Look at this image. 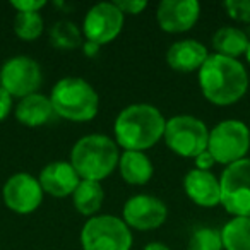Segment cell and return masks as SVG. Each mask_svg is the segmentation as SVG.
I'll return each instance as SVG.
<instances>
[{"label":"cell","mask_w":250,"mask_h":250,"mask_svg":"<svg viewBox=\"0 0 250 250\" xmlns=\"http://www.w3.org/2000/svg\"><path fill=\"white\" fill-rule=\"evenodd\" d=\"M202 96L212 104L229 106L242 100L249 91L250 77L238 59L209 53L197 72Z\"/></svg>","instance_id":"6da1fadb"},{"label":"cell","mask_w":250,"mask_h":250,"mask_svg":"<svg viewBox=\"0 0 250 250\" xmlns=\"http://www.w3.org/2000/svg\"><path fill=\"white\" fill-rule=\"evenodd\" d=\"M167 118L154 104L132 103L117 115L113 124L115 143L124 151H146L165 136Z\"/></svg>","instance_id":"7a4b0ae2"},{"label":"cell","mask_w":250,"mask_h":250,"mask_svg":"<svg viewBox=\"0 0 250 250\" xmlns=\"http://www.w3.org/2000/svg\"><path fill=\"white\" fill-rule=\"evenodd\" d=\"M120 149L106 134H87L70 151V165L81 180L100 182L108 178L118 167Z\"/></svg>","instance_id":"3957f363"},{"label":"cell","mask_w":250,"mask_h":250,"mask_svg":"<svg viewBox=\"0 0 250 250\" xmlns=\"http://www.w3.org/2000/svg\"><path fill=\"white\" fill-rule=\"evenodd\" d=\"M48 96L57 117L70 122H89L100 111L98 91L83 77H62Z\"/></svg>","instance_id":"277c9868"},{"label":"cell","mask_w":250,"mask_h":250,"mask_svg":"<svg viewBox=\"0 0 250 250\" xmlns=\"http://www.w3.org/2000/svg\"><path fill=\"white\" fill-rule=\"evenodd\" d=\"M132 243V229L113 214L93 216L81 229L83 250H130Z\"/></svg>","instance_id":"5b68a950"},{"label":"cell","mask_w":250,"mask_h":250,"mask_svg":"<svg viewBox=\"0 0 250 250\" xmlns=\"http://www.w3.org/2000/svg\"><path fill=\"white\" fill-rule=\"evenodd\" d=\"M208 151L212 154L216 163L225 167L245 160L250 151L249 125L238 118H226L218 122L209 130Z\"/></svg>","instance_id":"8992f818"},{"label":"cell","mask_w":250,"mask_h":250,"mask_svg":"<svg viewBox=\"0 0 250 250\" xmlns=\"http://www.w3.org/2000/svg\"><path fill=\"white\" fill-rule=\"evenodd\" d=\"M163 141L177 156L194 160L208 149L209 129L194 115H175L167 120Z\"/></svg>","instance_id":"52a82bcc"},{"label":"cell","mask_w":250,"mask_h":250,"mask_svg":"<svg viewBox=\"0 0 250 250\" xmlns=\"http://www.w3.org/2000/svg\"><path fill=\"white\" fill-rule=\"evenodd\" d=\"M221 206L226 212L250 218V158L225 167L219 178Z\"/></svg>","instance_id":"ba28073f"},{"label":"cell","mask_w":250,"mask_h":250,"mask_svg":"<svg viewBox=\"0 0 250 250\" xmlns=\"http://www.w3.org/2000/svg\"><path fill=\"white\" fill-rule=\"evenodd\" d=\"M43 83L42 65L28 55L11 57L0 67V87L12 98H26L38 93Z\"/></svg>","instance_id":"9c48e42d"},{"label":"cell","mask_w":250,"mask_h":250,"mask_svg":"<svg viewBox=\"0 0 250 250\" xmlns=\"http://www.w3.org/2000/svg\"><path fill=\"white\" fill-rule=\"evenodd\" d=\"M125 16L115 2H100L86 12L83 21V36L87 42L103 46L111 43L124 29Z\"/></svg>","instance_id":"30bf717a"},{"label":"cell","mask_w":250,"mask_h":250,"mask_svg":"<svg viewBox=\"0 0 250 250\" xmlns=\"http://www.w3.org/2000/svg\"><path fill=\"white\" fill-rule=\"evenodd\" d=\"M43 192L40 180L31 173L19 171L5 180L2 187V199L7 209L18 214H31L42 206Z\"/></svg>","instance_id":"8fae6325"},{"label":"cell","mask_w":250,"mask_h":250,"mask_svg":"<svg viewBox=\"0 0 250 250\" xmlns=\"http://www.w3.org/2000/svg\"><path fill=\"white\" fill-rule=\"evenodd\" d=\"M168 208L160 197L149 194H137L127 199L122 209V219L130 229L151 231L165 225Z\"/></svg>","instance_id":"7c38bea8"},{"label":"cell","mask_w":250,"mask_h":250,"mask_svg":"<svg viewBox=\"0 0 250 250\" xmlns=\"http://www.w3.org/2000/svg\"><path fill=\"white\" fill-rule=\"evenodd\" d=\"M201 18V4L197 0H163L156 9L158 26L165 33L180 35L197 24Z\"/></svg>","instance_id":"4fadbf2b"},{"label":"cell","mask_w":250,"mask_h":250,"mask_svg":"<svg viewBox=\"0 0 250 250\" xmlns=\"http://www.w3.org/2000/svg\"><path fill=\"white\" fill-rule=\"evenodd\" d=\"M38 180L45 194L55 199H63L72 197L81 177L74 170L70 161H52L40 171Z\"/></svg>","instance_id":"5bb4252c"},{"label":"cell","mask_w":250,"mask_h":250,"mask_svg":"<svg viewBox=\"0 0 250 250\" xmlns=\"http://www.w3.org/2000/svg\"><path fill=\"white\" fill-rule=\"evenodd\" d=\"M184 190L199 208H216L221 204V185L212 171L192 168L184 178Z\"/></svg>","instance_id":"9a60e30c"},{"label":"cell","mask_w":250,"mask_h":250,"mask_svg":"<svg viewBox=\"0 0 250 250\" xmlns=\"http://www.w3.org/2000/svg\"><path fill=\"white\" fill-rule=\"evenodd\" d=\"M208 46L199 40H180L175 42L167 52V63L177 72L190 74L199 72L204 62L208 60Z\"/></svg>","instance_id":"2e32d148"},{"label":"cell","mask_w":250,"mask_h":250,"mask_svg":"<svg viewBox=\"0 0 250 250\" xmlns=\"http://www.w3.org/2000/svg\"><path fill=\"white\" fill-rule=\"evenodd\" d=\"M14 113L19 124L29 129L43 127L57 117L50 96L42 93H33L26 98H21L16 104Z\"/></svg>","instance_id":"e0dca14e"},{"label":"cell","mask_w":250,"mask_h":250,"mask_svg":"<svg viewBox=\"0 0 250 250\" xmlns=\"http://www.w3.org/2000/svg\"><path fill=\"white\" fill-rule=\"evenodd\" d=\"M117 168L124 182L129 185H146L154 175L153 161L143 151H122Z\"/></svg>","instance_id":"ac0fdd59"},{"label":"cell","mask_w":250,"mask_h":250,"mask_svg":"<svg viewBox=\"0 0 250 250\" xmlns=\"http://www.w3.org/2000/svg\"><path fill=\"white\" fill-rule=\"evenodd\" d=\"M249 42L250 38L247 36V33L235 26H223L212 35V48L216 50L214 53L229 57V59H238L245 55Z\"/></svg>","instance_id":"d6986e66"},{"label":"cell","mask_w":250,"mask_h":250,"mask_svg":"<svg viewBox=\"0 0 250 250\" xmlns=\"http://www.w3.org/2000/svg\"><path fill=\"white\" fill-rule=\"evenodd\" d=\"M104 201V190L100 182L91 180H81L77 188L72 194V204L76 211L83 216H93L98 214Z\"/></svg>","instance_id":"ffe728a7"},{"label":"cell","mask_w":250,"mask_h":250,"mask_svg":"<svg viewBox=\"0 0 250 250\" xmlns=\"http://www.w3.org/2000/svg\"><path fill=\"white\" fill-rule=\"evenodd\" d=\"M219 231L225 250H250V218H231Z\"/></svg>","instance_id":"44dd1931"},{"label":"cell","mask_w":250,"mask_h":250,"mask_svg":"<svg viewBox=\"0 0 250 250\" xmlns=\"http://www.w3.org/2000/svg\"><path fill=\"white\" fill-rule=\"evenodd\" d=\"M83 42V31L72 21H57L50 28V43L59 50L81 48Z\"/></svg>","instance_id":"7402d4cb"},{"label":"cell","mask_w":250,"mask_h":250,"mask_svg":"<svg viewBox=\"0 0 250 250\" xmlns=\"http://www.w3.org/2000/svg\"><path fill=\"white\" fill-rule=\"evenodd\" d=\"M45 21L40 12H18L14 18V33L22 42H36L43 35Z\"/></svg>","instance_id":"603a6c76"},{"label":"cell","mask_w":250,"mask_h":250,"mask_svg":"<svg viewBox=\"0 0 250 250\" xmlns=\"http://www.w3.org/2000/svg\"><path fill=\"white\" fill-rule=\"evenodd\" d=\"M187 250H225L221 231L211 226L195 228L187 242Z\"/></svg>","instance_id":"cb8c5ba5"},{"label":"cell","mask_w":250,"mask_h":250,"mask_svg":"<svg viewBox=\"0 0 250 250\" xmlns=\"http://www.w3.org/2000/svg\"><path fill=\"white\" fill-rule=\"evenodd\" d=\"M225 9L236 22H250V0H226Z\"/></svg>","instance_id":"d4e9b609"},{"label":"cell","mask_w":250,"mask_h":250,"mask_svg":"<svg viewBox=\"0 0 250 250\" xmlns=\"http://www.w3.org/2000/svg\"><path fill=\"white\" fill-rule=\"evenodd\" d=\"M120 12L124 16H137V14H143L144 11L147 9V2L146 0H117L115 2Z\"/></svg>","instance_id":"484cf974"},{"label":"cell","mask_w":250,"mask_h":250,"mask_svg":"<svg viewBox=\"0 0 250 250\" xmlns=\"http://www.w3.org/2000/svg\"><path fill=\"white\" fill-rule=\"evenodd\" d=\"M45 5V0H11V7L16 12H40Z\"/></svg>","instance_id":"4316f807"},{"label":"cell","mask_w":250,"mask_h":250,"mask_svg":"<svg viewBox=\"0 0 250 250\" xmlns=\"http://www.w3.org/2000/svg\"><path fill=\"white\" fill-rule=\"evenodd\" d=\"M12 108H14V98H12L5 89L0 87V124L11 115Z\"/></svg>","instance_id":"83f0119b"},{"label":"cell","mask_w":250,"mask_h":250,"mask_svg":"<svg viewBox=\"0 0 250 250\" xmlns=\"http://www.w3.org/2000/svg\"><path fill=\"white\" fill-rule=\"evenodd\" d=\"M194 161H195V168H197V170H202V171H211V168L216 165V160L212 158V154L209 153L208 149H206L204 153L199 154V156H195Z\"/></svg>","instance_id":"f1b7e54d"},{"label":"cell","mask_w":250,"mask_h":250,"mask_svg":"<svg viewBox=\"0 0 250 250\" xmlns=\"http://www.w3.org/2000/svg\"><path fill=\"white\" fill-rule=\"evenodd\" d=\"M81 50H83V53L86 57H89V59H93V57H96L98 53H100V50H101V46L100 45H96V43H93V42H83V45H81Z\"/></svg>","instance_id":"f546056e"},{"label":"cell","mask_w":250,"mask_h":250,"mask_svg":"<svg viewBox=\"0 0 250 250\" xmlns=\"http://www.w3.org/2000/svg\"><path fill=\"white\" fill-rule=\"evenodd\" d=\"M144 250H171V249L163 242H149L144 247Z\"/></svg>","instance_id":"4dcf8cb0"},{"label":"cell","mask_w":250,"mask_h":250,"mask_svg":"<svg viewBox=\"0 0 250 250\" xmlns=\"http://www.w3.org/2000/svg\"><path fill=\"white\" fill-rule=\"evenodd\" d=\"M245 59H247V62H249V65H250V42H249V48H247V52H245Z\"/></svg>","instance_id":"1f68e13d"}]
</instances>
